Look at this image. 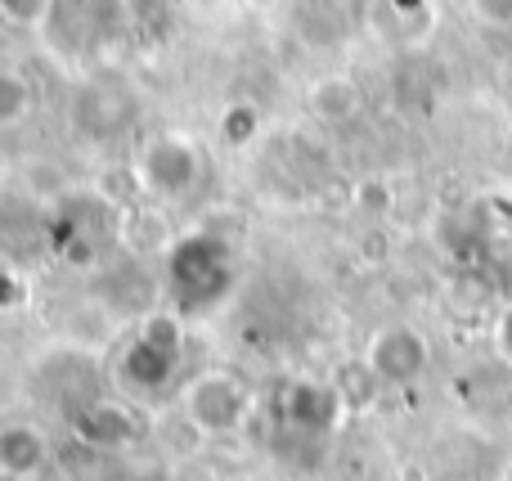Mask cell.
Wrapping results in <instances>:
<instances>
[{"mask_svg": "<svg viewBox=\"0 0 512 481\" xmlns=\"http://www.w3.org/2000/svg\"><path fill=\"white\" fill-rule=\"evenodd\" d=\"M234 284H239V257L225 234L185 230L162 252V297L180 320L212 315L216 306L230 302Z\"/></svg>", "mask_w": 512, "mask_h": 481, "instance_id": "6da1fadb", "label": "cell"}, {"mask_svg": "<svg viewBox=\"0 0 512 481\" xmlns=\"http://www.w3.org/2000/svg\"><path fill=\"white\" fill-rule=\"evenodd\" d=\"M122 243V212L99 194H63L45 216V248L72 270H95Z\"/></svg>", "mask_w": 512, "mask_h": 481, "instance_id": "7a4b0ae2", "label": "cell"}, {"mask_svg": "<svg viewBox=\"0 0 512 481\" xmlns=\"http://www.w3.org/2000/svg\"><path fill=\"white\" fill-rule=\"evenodd\" d=\"M180 365H185V329H180V315L158 311L131 333V342L122 347V360H117V374L126 378L131 392L158 396L180 378Z\"/></svg>", "mask_w": 512, "mask_h": 481, "instance_id": "3957f363", "label": "cell"}, {"mask_svg": "<svg viewBox=\"0 0 512 481\" xmlns=\"http://www.w3.org/2000/svg\"><path fill=\"white\" fill-rule=\"evenodd\" d=\"M203 180V153L189 135L176 131H162L149 135L135 153V185L140 194H149L153 203H180L189 198Z\"/></svg>", "mask_w": 512, "mask_h": 481, "instance_id": "277c9868", "label": "cell"}, {"mask_svg": "<svg viewBox=\"0 0 512 481\" xmlns=\"http://www.w3.org/2000/svg\"><path fill=\"white\" fill-rule=\"evenodd\" d=\"M185 419L207 437H230L252 419V387L234 369H203L185 383Z\"/></svg>", "mask_w": 512, "mask_h": 481, "instance_id": "5b68a950", "label": "cell"}, {"mask_svg": "<svg viewBox=\"0 0 512 481\" xmlns=\"http://www.w3.org/2000/svg\"><path fill=\"white\" fill-rule=\"evenodd\" d=\"M432 365V342L414 324H382L364 347V369L382 387H409Z\"/></svg>", "mask_w": 512, "mask_h": 481, "instance_id": "8992f818", "label": "cell"}, {"mask_svg": "<svg viewBox=\"0 0 512 481\" xmlns=\"http://www.w3.org/2000/svg\"><path fill=\"white\" fill-rule=\"evenodd\" d=\"M68 428L86 450H126L140 441V419H135L131 405L104 401V396H90V401L72 405Z\"/></svg>", "mask_w": 512, "mask_h": 481, "instance_id": "52a82bcc", "label": "cell"}, {"mask_svg": "<svg viewBox=\"0 0 512 481\" xmlns=\"http://www.w3.org/2000/svg\"><path fill=\"white\" fill-rule=\"evenodd\" d=\"M337 392L319 383H292L279 392V405H274V419L288 432H306V437H319V432L333 428L337 419Z\"/></svg>", "mask_w": 512, "mask_h": 481, "instance_id": "ba28073f", "label": "cell"}, {"mask_svg": "<svg viewBox=\"0 0 512 481\" xmlns=\"http://www.w3.org/2000/svg\"><path fill=\"white\" fill-rule=\"evenodd\" d=\"M50 468V441L32 423H0V477L9 481H32Z\"/></svg>", "mask_w": 512, "mask_h": 481, "instance_id": "9c48e42d", "label": "cell"}, {"mask_svg": "<svg viewBox=\"0 0 512 481\" xmlns=\"http://www.w3.org/2000/svg\"><path fill=\"white\" fill-rule=\"evenodd\" d=\"M310 113L319 122H351L360 113V86L351 77H324L310 86Z\"/></svg>", "mask_w": 512, "mask_h": 481, "instance_id": "30bf717a", "label": "cell"}, {"mask_svg": "<svg viewBox=\"0 0 512 481\" xmlns=\"http://www.w3.org/2000/svg\"><path fill=\"white\" fill-rule=\"evenodd\" d=\"M36 108V90L23 72L14 68H0V126H18L27 122Z\"/></svg>", "mask_w": 512, "mask_h": 481, "instance_id": "8fae6325", "label": "cell"}, {"mask_svg": "<svg viewBox=\"0 0 512 481\" xmlns=\"http://www.w3.org/2000/svg\"><path fill=\"white\" fill-rule=\"evenodd\" d=\"M54 0H0V18L9 27H45Z\"/></svg>", "mask_w": 512, "mask_h": 481, "instance_id": "7c38bea8", "label": "cell"}, {"mask_svg": "<svg viewBox=\"0 0 512 481\" xmlns=\"http://www.w3.org/2000/svg\"><path fill=\"white\" fill-rule=\"evenodd\" d=\"M23 302H27L23 270L14 266V257H5V252H0V315H14Z\"/></svg>", "mask_w": 512, "mask_h": 481, "instance_id": "4fadbf2b", "label": "cell"}, {"mask_svg": "<svg viewBox=\"0 0 512 481\" xmlns=\"http://www.w3.org/2000/svg\"><path fill=\"white\" fill-rule=\"evenodd\" d=\"M256 126H261V117H256L252 104H230V108H225V117H221L225 144H248L256 135Z\"/></svg>", "mask_w": 512, "mask_h": 481, "instance_id": "5bb4252c", "label": "cell"}, {"mask_svg": "<svg viewBox=\"0 0 512 481\" xmlns=\"http://www.w3.org/2000/svg\"><path fill=\"white\" fill-rule=\"evenodd\" d=\"M468 9L486 27H512V0H468Z\"/></svg>", "mask_w": 512, "mask_h": 481, "instance_id": "9a60e30c", "label": "cell"}, {"mask_svg": "<svg viewBox=\"0 0 512 481\" xmlns=\"http://www.w3.org/2000/svg\"><path fill=\"white\" fill-rule=\"evenodd\" d=\"M495 351H499V360L512 365V306H504V315L495 320Z\"/></svg>", "mask_w": 512, "mask_h": 481, "instance_id": "2e32d148", "label": "cell"}, {"mask_svg": "<svg viewBox=\"0 0 512 481\" xmlns=\"http://www.w3.org/2000/svg\"><path fill=\"white\" fill-rule=\"evenodd\" d=\"M495 481H512V455L499 464V473H495Z\"/></svg>", "mask_w": 512, "mask_h": 481, "instance_id": "e0dca14e", "label": "cell"}]
</instances>
